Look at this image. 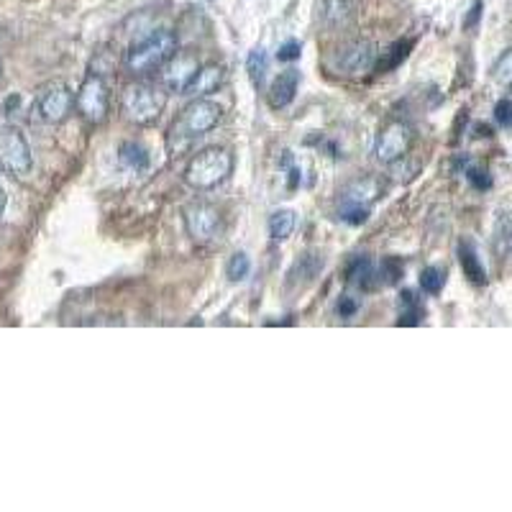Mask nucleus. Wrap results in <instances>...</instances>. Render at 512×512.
<instances>
[{"instance_id": "26", "label": "nucleus", "mask_w": 512, "mask_h": 512, "mask_svg": "<svg viewBox=\"0 0 512 512\" xmlns=\"http://www.w3.org/2000/svg\"><path fill=\"white\" fill-rule=\"evenodd\" d=\"M377 277H379V285H395V282L402 277L400 259H395V256H387V259H382V264H379V269H377Z\"/></svg>"}, {"instance_id": "13", "label": "nucleus", "mask_w": 512, "mask_h": 512, "mask_svg": "<svg viewBox=\"0 0 512 512\" xmlns=\"http://www.w3.org/2000/svg\"><path fill=\"white\" fill-rule=\"evenodd\" d=\"M354 16V0H323V6H320V21L331 31H341L346 26H351Z\"/></svg>"}, {"instance_id": "33", "label": "nucleus", "mask_w": 512, "mask_h": 512, "mask_svg": "<svg viewBox=\"0 0 512 512\" xmlns=\"http://www.w3.org/2000/svg\"><path fill=\"white\" fill-rule=\"evenodd\" d=\"M338 315H341V318H354L356 313H359V300H356V297H341V300H338Z\"/></svg>"}, {"instance_id": "8", "label": "nucleus", "mask_w": 512, "mask_h": 512, "mask_svg": "<svg viewBox=\"0 0 512 512\" xmlns=\"http://www.w3.org/2000/svg\"><path fill=\"white\" fill-rule=\"evenodd\" d=\"M182 218H185L187 236L195 244H210V241H216L223 233V216L216 205L190 203L182 210Z\"/></svg>"}, {"instance_id": "30", "label": "nucleus", "mask_w": 512, "mask_h": 512, "mask_svg": "<svg viewBox=\"0 0 512 512\" xmlns=\"http://www.w3.org/2000/svg\"><path fill=\"white\" fill-rule=\"evenodd\" d=\"M495 121L502 128H512V100L505 98L495 105Z\"/></svg>"}, {"instance_id": "31", "label": "nucleus", "mask_w": 512, "mask_h": 512, "mask_svg": "<svg viewBox=\"0 0 512 512\" xmlns=\"http://www.w3.org/2000/svg\"><path fill=\"white\" fill-rule=\"evenodd\" d=\"M300 54H303V47H300V41H287V44H282L280 52H277V59L280 62H295V59H300Z\"/></svg>"}, {"instance_id": "29", "label": "nucleus", "mask_w": 512, "mask_h": 512, "mask_svg": "<svg viewBox=\"0 0 512 512\" xmlns=\"http://www.w3.org/2000/svg\"><path fill=\"white\" fill-rule=\"evenodd\" d=\"M338 218L351 226H361L369 218V208H338Z\"/></svg>"}, {"instance_id": "6", "label": "nucleus", "mask_w": 512, "mask_h": 512, "mask_svg": "<svg viewBox=\"0 0 512 512\" xmlns=\"http://www.w3.org/2000/svg\"><path fill=\"white\" fill-rule=\"evenodd\" d=\"M75 108L82 118L93 126L103 123L111 111V98H108V85L100 75L90 72L85 80H82L80 90L75 95Z\"/></svg>"}, {"instance_id": "4", "label": "nucleus", "mask_w": 512, "mask_h": 512, "mask_svg": "<svg viewBox=\"0 0 512 512\" xmlns=\"http://www.w3.org/2000/svg\"><path fill=\"white\" fill-rule=\"evenodd\" d=\"M164 103H167L164 88H154V85H144V82L128 85L121 95L123 113L136 126H152V123H157L164 111Z\"/></svg>"}, {"instance_id": "12", "label": "nucleus", "mask_w": 512, "mask_h": 512, "mask_svg": "<svg viewBox=\"0 0 512 512\" xmlns=\"http://www.w3.org/2000/svg\"><path fill=\"white\" fill-rule=\"evenodd\" d=\"M382 190L384 187L379 177H359V180L349 182L341 192V208H372V203H377Z\"/></svg>"}, {"instance_id": "34", "label": "nucleus", "mask_w": 512, "mask_h": 512, "mask_svg": "<svg viewBox=\"0 0 512 512\" xmlns=\"http://www.w3.org/2000/svg\"><path fill=\"white\" fill-rule=\"evenodd\" d=\"M479 16H482V0H474V6H472V13H469V18L464 21V26L469 29V26H474L479 21Z\"/></svg>"}, {"instance_id": "19", "label": "nucleus", "mask_w": 512, "mask_h": 512, "mask_svg": "<svg viewBox=\"0 0 512 512\" xmlns=\"http://www.w3.org/2000/svg\"><path fill=\"white\" fill-rule=\"evenodd\" d=\"M297 226V216L295 210H274L272 216H269V236H272L274 241H285L290 239L292 231H295Z\"/></svg>"}, {"instance_id": "1", "label": "nucleus", "mask_w": 512, "mask_h": 512, "mask_svg": "<svg viewBox=\"0 0 512 512\" xmlns=\"http://www.w3.org/2000/svg\"><path fill=\"white\" fill-rule=\"evenodd\" d=\"M177 54V36L167 29L152 31L134 44L126 54V70L136 77H146L162 70L164 64Z\"/></svg>"}, {"instance_id": "2", "label": "nucleus", "mask_w": 512, "mask_h": 512, "mask_svg": "<svg viewBox=\"0 0 512 512\" xmlns=\"http://www.w3.org/2000/svg\"><path fill=\"white\" fill-rule=\"evenodd\" d=\"M233 172V154L223 146H210L203 149L187 162L185 182L195 190H213L221 182H226Z\"/></svg>"}, {"instance_id": "17", "label": "nucleus", "mask_w": 512, "mask_h": 512, "mask_svg": "<svg viewBox=\"0 0 512 512\" xmlns=\"http://www.w3.org/2000/svg\"><path fill=\"white\" fill-rule=\"evenodd\" d=\"M459 262H461V269H464V274L469 277V282H474V285H484V282H487V272H484L482 262H479V254L477 249H474V244L461 241Z\"/></svg>"}, {"instance_id": "18", "label": "nucleus", "mask_w": 512, "mask_h": 512, "mask_svg": "<svg viewBox=\"0 0 512 512\" xmlns=\"http://www.w3.org/2000/svg\"><path fill=\"white\" fill-rule=\"evenodd\" d=\"M118 159H121L123 167L131 169V172H146L149 164H152V157L146 152V146H141L139 141H126V144H121Z\"/></svg>"}, {"instance_id": "21", "label": "nucleus", "mask_w": 512, "mask_h": 512, "mask_svg": "<svg viewBox=\"0 0 512 512\" xmlns=\"http://www.w3.org/2000/svg\"><path fill=\"white\" fill-rule=\"evenodd\" d=\"M443 285H446V269L443 267H425L420 272V290L428 295H438Z\"/></svg>"}, {"instance_id": "7", "label": "nucleus", "mask_w": 512, "mask_h": 512, "mask_svg": "<svg viewBox=\"0 0 512 512\" xmlns=\"http://www.w3.org/2000/svg\"><path fill=\"white\" fill-rule=\"evenodd\" d=\"M413 126L408 121H387L382 126L377 136V144H374V154L382 164H397L400 159H405V154L410 152V146H413Z\"/></svg>"}, {"instance_id": "27", "label": "nucleus", "mask_w": 512, "mask_h": 512, "mask_svg": "<svg viewBox=\"0 0 512 512\" xmlns=\"http://www.w3.org/2000/svg\"><path fill=\"white\" fill-rule=\"evenodd\" d=\"M267 52L264 49H254V52L249 54V59H246V70H249L251 80L256 82V85H262L264 75H267Z\"/></svg>"}, {"instance_id": "25", "label": "nucleus", "mask_w": 512, "mask_h": 512, "mask_svg": "<svg viewBox=\"0 0 512 512\" xmlns=\"http://www.w3.org/2000/svg\"><path fill=\"white\" fill-rule=\"evenodd\" d=\"M410 47H413V41H397V44H392V49L384 54V59H377L379 70H395L397 64L410 54Z\"/></svg>"}, {"instance_id": "22", "label": "nucleus", "mask_w": 512, "mask_h": 512, "mask_svg": "<svg viewBox=\"0 0 512 512\" xmlns=\"http://www.w3.org/2000/svg\"><path fill=\"white\" fill-rule=\"evenodd\" d=\"M320 269H323V259H320L318 254H305L303 259L295 264V269L290 272V277H292V282L300 280V277H303V280H313Z\"/></svg>"}, {"instance_id": "32", "label": "nucleus", "mask_w": 512, "mask_h": 512, "mask_svg": "<svg viewBox=\"0 0 512 512\" xmlns=\"http://www.w3.org/2000/svg\"><path fill=\"white\" fill-rule=\"evenodd\" d=\"M495 236L497 241H502V244H507V241L512 239V213H502V216L497 218Z\"/></svg>"}, {"instance_id": "20", "label": "nucleus", "mask_w": 512, "mask_h": 512, "mask_svg": "<svg viewBox=\"0 0 512 512\" xmlns=\"http://www.w3.org/2000/svg\"><path fill=\"white\" fill-rule=\"evenodd\" d=\"M425 308L420 297L413 290H405L400 295V326H418L423 320Z\"/></svg>"}, {"instance_id": "5", "label": "nucleus", "mask_w": 512, "mask_h": 512, "mask_svg": "<svg viewBox=\"0 0 512 512\" xmlns=\"http://www.w3.org/2000/svg\"><path fill=\"white\" fill-rule=\"evenodd\" d=\"M0 169L11 177L31 175V169H34V154H31V146L21 128H0Z\"/></svg>"}, {"instance_id": "15", "label": "nucleus", "mask_w": 512, "mask_h": 512, "mask_svg": "<svg viewBox=\"0 0 512 512\" xmlns=\"http://www.w3.org/2000/svg\"><path fill=\"white\" fill-rule=\"evenodd\" d=\"M297 88H300V72L290 67V70H285L272 82V88H269V105L272 108H287L295 100Z\"/></svg>"}, {"instance_id": "9", "label": "nucleus", "mask_w": 512, "mask_h": 512, "mask_svg": "<svg viewBox=\"0 0 512 512\" xmlns=\"http://www.w3.org/2000/svg\"><path fill=\"white\" fill-rule=\"evenodd\" d=\"M75 111V95L64 82H47L36 95V113L44 123H64Z\"/></svg>"}, {"instance_id": "11", "label": "nucleus", "mask_w": 512, "mask_h": 512, "mask_svg": "<svg viewBox=\"0 0 512 512\" xmlns=\"http://www.w3.org/2000/svg\"><path fill=\"white\" fill-rule=\"evenodd\" d=\"M198 70L200 62L195 54H175V57L169 59L162 67V88L169 90V93H185L187 85H190V82L195 80V75H198Z\"/></svg>"}, {"instance_id": "24", "label": "nucleus", "mask_w": 512, "mask_h": 512, "mask_svg": "<svg viewBox=\"0 0 512 512\" xmlns=\"http://www.w3.org/2000/svg\"><path fill=\"white\" fill-rule=\"evenodd\" d=\"M492 77H495V82L502 85V88H512V49H505L497 57L495 67H492Z\"/></svg>"}, {"instance_id": "23", "label": "nucleus", "mask_w": 512, "mask_h": 512, "mask_svg": "<svg viewBox=\"0 0 512 512\" xmlns=\"http://www.w3.org/2000/svg\"><path fill=\"white\" fill-rule=\"evenodd\" d=\"M249 272H251V259L244 254V251H236L226 264V277L231 282H241L249 277Z\"/></svg>"}, {"instance_id": "10", "label": "nucleus", "mask_w": 512, "mask_h": 512, "mask_svg": "<svg viewBox=\"0 0 512 512\" xmlns=\"http://www.w3.org/2000/svg\"><path fill=\"white\" fill-rule=\"evenodd\" d=\"M379 49L367 39H354L346 47L338 49L336 54V70L349 77H361L367 72L377 70Z\"/></svg>"}, {"instance_id": "36", "label": "nucleus", "mask_w": 512, "mask_h": 512, "mask_svg": "<svg viewBox=\"0 0 512 512\" xmlns=\"http://www.w3.org/2000/svg\"><path fill=\"white\" fill-rule=\"evenodd\" d=\"M0 75H3V62H0Z\"/></svg>"}, {"instance_id": "16", "label": "nucleus", "mask_w": 512, "mask_h": 512, "mask_svg": "<svg viewBox=\"0 0 512 512\" xmlns=\"http://www.w3.org/2000/svg\"><path fill=\"white\" fill-rule=\"evenodd\" d=\"M351 285L361 287V290H374L379 285V277H377V269H374L372 259L367 256H356L354 262L349 264V272H346Z\"/></svg>"}, {"instance_id": "35", "label": "nucleus", "mask_w": 512, "mask_h": 512, "mask_svg": "<svg viewBox=\"0 0 512 512\" xmlns=\"http://www.w3.org/2000/svg\"><path fill=\"white\" fill-rule=\"evenodd\" d=\"M6 205H8L6 190H3V187H0V216H3V210H6Z\"/></svg>"}, {"instance_id": "3", "label": "nucleus", "mask_w": 512, "mask_h": 512, "mask_svg": "<svg viewBox=\"0 0 512 512\" xmlns=\"http://www.w3.org/2000/svg\"><path fill=\"white\" fill-rule=\"evenodd\" d=\"M223 118V108L216 103V100H208V98H195L190 105H187L185 111H182L180 123H175V131H172V141L182 139L177 144V152L185 149L192 139H200L205 136L208 131L221 123Z\"/></svg>"}, {"instance_id": "14", "label": "nucleus", "mask_w": 512, "mask_h": 512, "mask_svg": "<svg viewBox=\"0 0 512 512\" xmlns=\"http://www.w3.org/2000/svg\"><path fill=\"white\" fill-rule=\"evenodd\" d=\"M223 85V67L221 64H205L200 67L195 80L187 85L185 95H195V98H208V95L218 93V88Z\"/></svg>"}, {"instance_id": "28", "label": "nucleus", "mask_w": 512, "mask_h": 512, "mask_svg": "<svg viewBox=\"0 0 512 512\" xmlns=\"http://www.w3.org/2000/svg\"><path fill=\"white\" fill-rule=\"evenodd\" d=\"M466 180L472 182V185L477 187V190H489V187H492V177H489L487 169H482V167H469V169H466Z\"/></svg>"}]
</instances>
